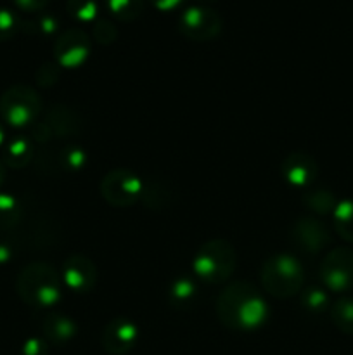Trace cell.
Instances as JSON below:
<instances>
[{
	"label": "cell",
	"mask_w": 353,
	"mask_h": 355,
	"mask_svg": "<svg viewBox=\"0 0 353 355\" xmlns=\"http://www.w3.org/2000/svg\"><path fill=\"white\" fill-rule=\"evenodd\" d=\"M235 250L225 239H211L196 253L192 270L199 279L210 284H221L235 270Z\"/></svg>",
	"instance_id": "277c9868"
},
{
	"label": "cell",
	"mask_w": 353,
	"mask_h": 355,
	"mask_svg": "<svg viewBox=\"0 0 353 355\" xmlns=\"http://www.w3.org/2000/svg\"><path fill=\"white\" fill-rule=\"evenodd\" d=\"M16 290L21 300L31 307H52L61 300V276L48 263L33 262L19 272Z\"/></svg>",
	"instance_id": "7a4b0ae2"
},
{
	"label": "cell",
	"mask_w": 353,
	"mask_h": 355,
	"mask_svg": "<svg viewBox=\"0 0 353 355\" xmlns=\"http://www.w3.org/2000/svg\"><path fill=\"white\" fill-rule=\"evenodd\" d=\"M23 217V208L14 196L0 193V231L16 227Z\"/></svg>",
	"instance_id": "7402d4cb"
},
{
	"label": "cell",
	"mask_w": 353,
	"mask_h": 355,
	"mask_svg": "<svg viewBox=\"0 0 353 355\" xmlns=\"http://www.w3.org/2000/svg\"><path fill=\"white\" fill-rule=\"evenodd\" d=\"M144 182L137 173L127 168L111 170L100 180V194L111 207L127 208L141 200Z\"/></svg>",
	"instance_id": "8992f818"
},
{
	"label": "cell",
	"mask_w": 353,
	"mask_h": 355,
	"mask_svg": "<svg viewBox=\"0 0 353 355\" xmlns=\"http://www.w3.org/2000/svg\"><path fill=\"white\" fill-rule=\"evenodd\" d=\"M291 238H293L294 245L308 255L322 252L331 243V234H329L327 227L320 220L311 217L300 218L291 231Z\"/></svg>",
	"instance_id": "8fae6325"
},
{
	"label": "cell",
	"mask_w": 353,
	"mask_h": 355,
	"mask_svg": "<svg viewBox=\"0 0 353 355\" xmlns=\"http://www.w3.org/2000/svg\"><path fill=\"white\" fill-rule=\"evenodd\" d=\"M176 28L189 40L208 42L220 35L221 17L211 7L194 3V6L185 7L182 10V14L179 16Z\"/></svg>",
	"instance_id": "52a82bcc"
},
{
	"label": "cell",
	"mask_w": 353,
	"mask_h": 355,
	"mask_svg": "<svg viewBox=\"0 0 353 355\" xmlns=\"http://www.w3.org/2000/svg\"><path fill=\"white\" fill-rule=\"evenodd\" d=\"M40 110V97L37 90L31 89L30 85L17 83V85L9 87L0 96V116L10 127L21 128L35 123Z\"/></svg>",
	"instance_id": "5b68a950"
},
{
	"label": "cell",
	"mask_w": 353,
	"mask_h": 355,
	"mask_svg": "<svg viewBox=\"0 0 353 355\" xmlns=\"http://www.w3.org/2000/svg\"><path fill=\"white\" fill-rule=\"evenodd\" d=\"M57 163L61 168L76 172V170H82L87 165V153L78 146H66L59 151Z\"/></svg>",
	"instance_id": "484cf974"
},
{
	"label": "cell",
	"mask_w": 353,
	"mask_h": 355,
	"mask_svg": "<svg viewBox=\"0 0 353 355\" xmlns=\"http://www.w3.org/2000/svg\"><path fill=\"white\" fill-rule=\"evenodd\" d=\"M42 331H44L45 340L52 345H64L71 342L78 333V326L71 318L62 314H48L45 315L42 322Z\"/></svg>",
	"instance_id": "9a60e30c"
},
{
	"label": "cell",
	"mask_w": 353,
	"mask_h": 355,
	"mask_svg": "<svg viewBox=\"0 0 353 355\" xmlns=\"http://www.w3.org/2000/svg\"><path fill=\"white\" fill-rule=\"evenodd\" d=\"M280 173L294 187H308L318 175V165L310 155L303 151H293L284 158Z\"/></svg>",
	"instance_id": "4fadbf2b"
},
{
	"label": "cell",
	"mask_w": 353,
	"mask_h": 355,
	"mask_svg": "<svg viewBox=\"0 0 353 355\" xmlns=\"http://www.w3.org/2000/svg\"><path fill=\"white\" fill-rule=\"evenodd\" d=\"M33 159V144L24 135L10 139L3 148V165L10 168H24Z\"/></svg>",
	"instance_id": "2e32d148"
},
{
	"label": "cell",
	"mask_w": 353,
	"mask_h": 355,
	"mask_svg": "<svg viewBox=\"0 0 353 355\" xmlns=\"http://www.w3.org/2000/svg\"><path fill=\"white\" fill-rule=\"evenodd\" d=\"M21 30V19L10 9L0 7V42L10 40Z\"/></svg>",
	"instance_id": "4316f807"
},
{
	"label": "cell",
	"mask_w": 353,
	"mask_h": 355,
	"mask_svg": "<svg viewBox=\"0 0 353 355\" xmlns=\"http://www.w3.org/2000/svg\"><path fill=\"white\" fill-rule=\"evenodd\" d=\"M66 10L73 19L80 23H96L99 7H97V0H68Z\"/></svg>",
	"instance_id": "cb8c5ba5"
},
{
	"label": "cell",
	"mask_w": 353,
	"mask_h": 355,
	"mask_svg": "<svg viewBox=\"0 0 353 355\" xmlns=\"http://www.w3.org/2000/svg\"><path fill=\"white\" fill-rule=\"evenodd\" d=\"M194 2H196L197 6H206V7H210L211 3H215V2H217V0H194Z\"/></svg>",
	"instance_id": "d590c367"
},
{
	"label": "cell",
	"mask_w": 353,
	"mask_h": 355,
	"mask_svg": "<svg viewBox=\"0 0 353 355\" xmlns=\"http://www.w3.org/2000/svg\"><path fill=\"white\" fill-rule=\"evenodd\" d=\"M3 180H6V165L3 162H0V186L3 184Z\"/></svg>",
	"instance_id": "e575fe53"
},
{
	"label": "cell",
	"mask_w": 353,
	"mask_h": 355,
	"mask_svg": "<svg viewBox=\"0 0 353 355\" xmlns=\"http://www.w3.org/2000/svg\"><path fill=\"white\" fill-rule=\"evenodd\" d=\"M152 6L158 10H163V12H170V10H175L176 7L182 6L185 0H149Z\"/></svg>",
	"instance_id": "d6a6232c"
},
{
	"label": "cell",
	"mask_w": 353,
	"mask_h": 355,
	"mask_svg": "<svg viewBox=\"0 0 353 355\" xmlns=\"http://www.w3.org/2000/svg\"><path fill=\"white\" fill-rule=\"evenodd\" d=\"M332 218L339 238L353 243V200L338 201V207L332 211Z\"/></svg>",
	"instance_id": "ac0fdd59"
},
{
	"label": "cell",
	"mask_w": 353,
	"mask_h": 355,
	"mask_svg": "<svg viewBox=\"0 0 353 355\" xmlns=\"http://www.w3.org/2000/svg\"><path fill=\"white\" fill-rule=\"evenodd\" d=\"M57 19L48 14H40L30 21H21V30L28 35H40V37H48L57 31Z\"/></svg>",
	"instance_id": "d4e9b609"
},
{
	"label": "cell",
	"mask_w": 353,
	"mask_h": 355,
	"mask_svg": "<svg viewBox=\"0 0 353 355\" xmlns=\"http://www.w3.org/2000/svg\"><path fill=\"white\" fill-rule=\"evenodd\" d=\"M320 279L324 286L334 293L353 290V250H331L320 263Z\"/></svg>",
	"instance_id": "ba28073f"
},
{
	"label": "cell",
	"mask_w": 353,
	"mask_h": 355,
	"mask_svg": "<svg viewBox=\"0 0 353 355\" xmlns=\"http://www.w3.org/2000/svg\"><path fill=\"white\" fill-rule=\"evenodd\" d=\"M31 137L38 142H47V141H51L54 135H52L51 128H48V125L45 123V121H42V123L35 121L33 127H31Z\"/></svg>",
	"instance_id": "1f68e13d"
},
{
	"label": "cell",
	"mask_w": 353,
	"mask_h": 355,
	"mask_svg": "<svg viewBox=\"0 0 353 355\" xmlns=\"http://www.w3.org/2000/svg\"><path fill=\"white\" fill-rule=\"evenodd\" d=\"M197 298V286L190 277L180 276L176 277L168 288V302L172 307L179 311H187L196 304Z\"/></svg>",
	"instance_id": "e0dca14e"
},
{
	"label": "cell",
	"mask_w": 353,
	"mask_h": 355,
	"mask_svg": "<svg viewBox=\"0 0 353 355\" xmlns=\"http://www.w3.org/2000/svg\"><path fill=\"white\" fill-rule=\"evenodd\" d=\"M118 30L109 19H97L93 23V38L97 44L100 45H109L116 40Z\"/></svg>",
	"instance_id": "83f0119b"
},
{
	"label": "cell",
	"mask_w": 353,
	"mask_h": 355,
	"mask_svg": "<svg viewBox=\"0 0 353 355\" xmlns=\"http://www.w3.org/2000/svg\"><path fill=\"white\" fill-rule=\"evenodd\" d=\"M303 203L308 210L317 215H332L334 208L338 207V200H336L334 194L325 189L307 191L303 194Z\"/></svg>",
	"instance_id": "d6986e66"
},
{
	"label": "cell",
	"mask_w": 353,
	"mask_h": 355,
	"mask_svg": "<svg viewBox=\"0 0 353 355\" xmlns=\"http://www.w3.org/2000/svg\"><path fill=\"white\" fill-rule=\"evenodd\" d=\"M138 338V329L128 318H114L104 328L100 343L109 355H125L135 347Z\"/></svg>",
	"instance_id": "30bf717a"
},
{
	"label": "cell",
	"mask_w": 353,
	"mask_h": 355,
	"mask_svg": "<svg viewBox=\"0 0 353 355\" xmlns=\"http://www.w3.org/2000/svg\"><path fill=\"white\" fill-rule=\"evenodd\" d=\"M21 355H48V342L45 338H28L21 347Z\"/></svg>",
	"instance_id": "f546056e"
},
{
	"label": "cell",
	"mask_w": 353,
	"mask_h": 355,
	"mask_svg": "<svg viewBox=\"0 0 353 355\" xmlns=\"http://www.w3.org/2000/svg\"><path fill=\"white\" fill-rule=\"evenodd\" d=\"M329 314H331V321L334 322L336 328L339 331L346 333V335H353V298H339L338 302L329 307Z\"/></svg>",
	"instance_id": "ffe728a7"
},
{
	"label": "cell",
	"mask_w": 353,
	"mask_h": 355,
	"mask_svg": "<svg viewBox=\"0 0 353 355\" xmlns=\"http://www.w3.org/2000/svg\"><path fill=\"white\" fill-rule=\"evenodd\" d=\"M260 281L272 297L291 298L303 290V267L294 257L279 253L263 262Z\"/></svg>",
	"instance_id": "3957f363"
},
{
	"label": "cell",
	"mask_w": 353,
	"mask_h": 355,
	"mask_svg": "<svg viewBox=\"0 0 353 355\" xmlns=\"http://www.w3.org/2000/svg\"><path fill=\"white\" fill-rule=\"evenodd\" d=\"M59 68H61V66L52 64V62H45L42 68H38V71H37L38 85H42V87L54 85V83L59 80V75H61Z\"/></svg>",
	"instance_id": "f1b7e54d"
},
{
	"label": "cell",
	"mask_w": 353,
	"mask_h": 355,
	"mask_svg": "<svg viewBox=\"0 0 353 355\" xmlns=\"http://www.w3.org/2000/svg\"><path fill=\"white\" fill-rule=\"evenodd\" d=\"M111 16L123 23H130L144 12V0H106Z\"/></svg>",
	"instance_id": "44dd1931"
},
{
	"label": "cell",
	"mask_w": 353,
	"mask_h": 355,
	"mask_svg": "<svg viewBox=\"0 0 353 355\" xmlns=\"http://www.w3.org/2000/svg\"><path fill=\"white\" fill-rule=\"evenodd\" d=\"M3 142H6V130H3L2 123H0V148L3 146Z\"/></svg>",
	"instance_id": "8d00e7d4"
},
{
	"label": "cell",
	"mask_w": 353,
	"mask_h": 355,
	"mask_svg": "<svg viewBox=\"0 0 353 355\" xmlns=\"http://www.w3.org/2000/svg\"><path fill=\"white\" fill-rule=\"evenodd\" d=\"M92 49L90 37L80 28L62 31L54 42V58L61 68L76 69L87 61Z\"/></svg>",
	"instance_id": "9c48e42d"
},
{
	"label": "cell",
	"mask_w": 353,
	"mask_h": 355,
	"mask_svg": "<svg viewBox=\"0 0 353 355\" xmlns=\"http://www.w3.org/2000/svg\"><path fill=\"white\" fill-rule=\"evenodd\" d=\"M301 305L305 311L311 312V314H322L329 309V295L325 293L324 288L318 286H308L300 291Z\"/></svg>",
	"instance_id": "603a6c76"
},
{
	"label": "cell",
	"mask_w": 353,
	"mask_h": 355,
	"mask_svg": "<svg viewBox=\"0 0 353 355\" xmlns=\"http://www.w3.org/2000/svg\"><path fill=\"white\" fill-rule=\"evenodd\" d=\"M12 2L24 12H40L51 0H12Z\"/></svg>",
	"instance_id": "4dcf8cb0"
},
{
	"label": "cell",
	"mask_w": 353,
	"mask_h": 355,
	"mask_svg": "<svg viewBox=\"0 0 353 355\" xmlns=\"http://www.w3.org/2000/svg\"><path fill=\"white\" fill-rule=\"evenodd\" d=\"M10 259H12V246L7 241H2V239H0V266L9 262Z\"/></svg>",
	"instance_id": "836d02e7"
},
{
	"label": "cell",
	"mask_w": 353,
	"mask_h": 355,
	"mask_svg": "<svg viewBox=\"0 0 353 355\" xmlns=\"http://www.w3.org/2000/svg\"><path fill=\"white\" fill-rule=\"evenodd\" d=\"M62 283L73 293H89L97 281V269L85 255H71L62 266Z\"/></svg>",
	"instance_id": "7c38bea8"
},
{
	"label": "cell",
	"mask_w": 353,
	"mask_h": 355,
	"mask_svg": "<svg viewBox=\"0 0 353 355\" xmlns=\"http://www.w3.org/2000/svg\"><path fill=\"white\" fill-rule=\"evenodd\" d=\"M217 315L225 328L234 331H255L265 324L269 307L255 284L235 281L218 295Z\"/></svg>",
	"instance_id": "6da1fadb"
},
{
	"label": "cell",
	"mask_w": 353,
	"mask_h": 355,
	"mask_svg": "<svg viewBox=\"0 0 353 355\" xmlns=\"http://www.w3.org/2000/svg\"><path fill=\"white\" fill-rule=\"evenodd\" d=\"M45 123L51 128L52 135L57 139L75 137L82 132V118L71 107L64 106V104H57V106L51 107L45 116Z\"/></svg>",
	"instance_id": "5bb4252c"
}]
</instances>
